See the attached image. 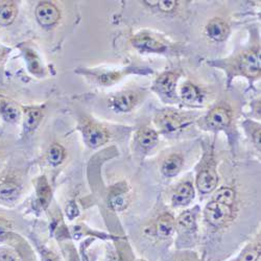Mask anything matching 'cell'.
<instances>
[{
  "instance_id": "cell-1",
  "label": "cell",
  "mask_w": 261,
  "mask_h": 261,
  "mask_svg": "<svg viewBox=\"0 0 261 261\" xmlns=\"http://www.w3.org/2000/svg\"><path fill=\"white\" fill-rule=\"evenodd\" d=\"M21 183L12 172H6L0 177V201L14 203L21 193Z\"/></svg>"
},
{
  "instance_id": "cell-2",
  "label": "cell",
  "mask_w": 261,
  "mask_h": 261,
  "mask_svg": "<svg viewBox=\"0 0 261 261\" xmlns=\"http://www.w3.org/2000/svg\"><path fill=\"white\" fill-rule=\"evenodd\" d=\"M83 135L86 144L92 148L105 144L109 138L106 128L92 121H88L84 124Z\"/></svg>"
},
{
  "instance_id": "cell-3",
  "label": "cell",
  "mask_w": 261,
  "mask_h": 261,
  "mask_svg": "<svg viewBox=\"0 0 261 261\" xmlns=\"http://www.w3.org/2000/svg\"><path fill=\"white\" fill-rule=\"evenodd\" d=\"M230 215H231L230 206L217 203L214 201L209 203L205 209L206 220L212 226L223 225L229 219Z\"/></svg>"
},
{
  "instance_id": "cell-4",
  "label": "cell",
  "mask_w": 261,
  "mask_h": 261,
  "mask_svg": "<svg viewBox=\"0 0 261 261\" xmlns=\"http://www.w3.org/2000/svg\"><path fill=\"white\" fill-rule=\"evenodd\" d=\"M36 17L38 22L44 28H50L55 25L60 19V12L50 3H41L36 9Z\"/></svg>"
},
{
  "instance_id": "cell-5",
  "label": "cell",
  "mask_w": 261,
  "mask_h": 261,
  "mask_svg": "<svg viewBox=\"0 0 261 261\" xmlns=\"http://www.w3.org/2000/svg\"><path fill=\"white\" fill-rule=\"evenodd\" d=\"M239 67L248 76L257 77L260 74V54L258 51L245 54L241 60Z\"/></svg>"
},
{
  "instance_id": "cell-6",
  "label": "cell",
  "mask_w": 261,
  "mask_h": 261,
  "mask_svg": "<svg viewBox=\"0 0 261 261\" xmlns=\"http://www.w3.org/2000/svg\"><path fill=\"white\" fill-rule=\"evenodd\" d=\"M157 123L165 132L172 133L181 128L184 123V118L176 112L166 111L158 116Z\"/></svg>"
},
{
  "instance_id": "cell-7",
  "label": "cell",
  "mask_w": 261,
  "mask_h": 261,
  "mask_svg": "<svg viewBox=\"0 0 261 261\" xmlns=\"http://www.w3.org/2000/svg\"><path fill=\"white\" fill-rule=\"evenodd\" d=\"M134 45L143 51H154V53H161L165 50L164 43L159 41L157 38L142 34L138 35L133 40Z\"/></svg>"
},
{
  "instance_id": "cell-8",
  "label": "cell",
  "mask_w": 261,
  "mask_h": 261,
  "mask_svg": "<svg viewBox=\"0 0 261 261\" xmlns=\"http://www.w3.org/2000/svg\"><path fill=\"white\" fill-rule=\"evenodd\" d=\"M137 101V96L133 92H123L110 99V106L116 112H127Z\"/></svg>"
},
{
  "instance_id": "cell-9",
  "label": "cell",
  "mask_w": 261,
  "mask_h": 261,
  "mask_svg": "<svg viewBox=\"0 0 261 261\" xmlns=\"http://www.w3.org/2000/svg\"><path fill=\"white\" fill-rule=\"evenodd\" d=\"M206 32L212 40L223 41L229 34V28L222 19H212L206 28Z\"/></svg>"
},
{
  "instance_id": "cell-10",
  "label": "cell",
  "mask_w": 261,
  "mask_h": 261,
  "mask_svg": "<svg viewBox=\"0 0 261 261\" xmlns=\"http://www.w3.org/2000/svg\"><path fill=\"white\" fill-rule=\"evenodd\" d=\"M207 120L213 127H225L231 121V114L225 108H215L209 113Z\"/></svg>"
},
{
  "instance_id": "cell-11",
  "label": "cell",
  "mask_w": 261,
  "mask_h": 261,
  "mask_svg": "<svg viewBox=\"0 0 261 261\" xmlns=\"http://www.w3.org/2000/svg\"><path fill=\"white\" fill-rule=\"evenodd\" d=\"M216 184H217V177L211 170L202 171L197 179L198 188L203 193L211 192L216 187Z\"/></svg>"
},
{
  "instance_id": "cell-12",
  "label": "cell",
  "mask_w": 261,
  "mask_h": 261,
  "mask_svg": "<svg viewBox=\"0 0 261 261\" xmlns=\"http://www.w3.org/2000/svg\"><path fill=\"white\" fill-rule=\"evenodd\" d=\"M17 16V7L13 2L0 0V25H9Z\"/></svg>"
},
{
  "instance_id": "cell-13",
  "label": "cell",
  "mask_w": 261,
  "mask_h": 261,
  "mask_svg": "<svg viewBox=\"0 0 261 261\" xmlns=\"http://www.w3.org/2000/svg\"><path fill=\"white\" fill-rule=\"evenodd\" d=\"M193 198V187L189 183L182 184L172 197V204L175 206L187 205Z\"/></svg>"
},
{
  "instance_id": "cell-14",
  "label": "cell",
  "mask_w": 261,
  "mask_h": 261,
  "mask_svg": "<svg viewBox=\"0 0 261 261\" xmlns=\"http://www.w3.org/2000/svg\"><path fill=\"white\" fill-rule=\"evenodd\" d=\"M0 115L7 122L14 123L19 120L20 111L13 102L8 100H0Z\"/></svg>"
},
{
  "instance_id": "cell-15",
  "label": "cell",
  "mask_w": 261,
  "mask_h": 261,
  "mask_svg": "<svg viewBox=\"0 0 261 261\" xmlns=\"http://www.w3.org/2000/svg\"><path fill=\"white\" fill-rule=\"evenodd\" d=\"M182 164H183V160L179 155H171L163 162L162 172L166 177L176 176L181 170Z\"/></svg>"
},
{
  "instance_id": "cell-16",
  "label": "cell",
  "mask_w": 261,
  "mask_h": 261,
  "mask_svg": "<svg viewBox=\"0 0 261 261\" xmlns=\"http://www.w3.org/2000/svg\"><path fill=\"white\" fill-rule=\"evenodd\" d=\"M175 230V220L169 214H163L157 222V234L160 237H169Z\"/></svg>"
},
{
  "instance_id": "cell-17",
  "label": "cell",
  "mask_w": 261,
  "mask_h": 261,
  "mask_svg": "<svg viewBox=\"0 0 261 261\" xmlns=\"http://www.w3.org/2000/svg\"><path fill=\"white\" fill-rule=\"evenodd\" d=\"M43 117V113L38 108H30L27 109L24 112V127L32 132V130L36 129V127L39 125Z\"/></svg>"
},
{
  "instance_id": "cell-18",
  "label": "cell",
  "mask_w": 261,
  "mask_h": 261,
  "mask_svg": "<svg viewBox=\"0 0 261 261\" xmlns=\"http://www.w3.org/2000/svg\"><path fill=\"white\" fill-rule=\"evenodd\" d=\"M176 84H177V75L171 72L162 74L157 81V86L159 90L168 95H170L173 92V90H175Z\"/></svg>"
},
{
  "instance_id": "cell-19",
  "label": "cell",
  "mask_w": 261,
  "mask_h": 261,
  "mask_svg": "<svg viewBox=\"0 0 261 261\" xmlns=\"http://www.w3.org/2000/svg\"><path fill=\"white\" fill-rule=\"evenodd\" d=\"M139 144L144 148L153 147L158 141V135L155 130L150 128H143L137 135Z\"/></svg>"
},
{
  "instance_id": "cell-20",
  "label": "cell",
  "mask_w": 261,
  "mask_h": 261,
  "mask_svg": "<svg viewBox=\"0 0 261 261\" xmlns=\"http://www.w3.org/2000/svg\"><path fill=\"white\" fill-rule=\"evenodd\" d=\"M65 158V150L60 144H53L48 150L47 159L51 165H59Z\"/></svg>"
},
{
  "instance_id": "cell-21",
  "label": "cell",
  "mask_w": 261,
  "mask_h": 261,
  "mask_svg": "<svg viewBox=\"0 0 261 261\" xmlns=\"http://www.w3.org/2000/svg\"><path fill=\"white\" fill-rule=\"evenodd\" d=\"M214 202L231 206L234 202V191L230 188H222L214 195Z\"/></svg>"
},
{
  "instance_id": "cell-22",
  "label": "cell",
  "mask_w": 261,
  "mask_h": 261,
  "mask_svg": "<svg viewBox=\"0 0 261 261\" xmlns=\"http://www.w3.org/2000/svg\"><path fill=\"white\" fill-rule=\"evenodd\" d=\"M181 96L185 102L192 103L194 101H197V99L199 98V91L193 85L186 84L182 87Z\"/></svg>"
},
{
  "instance_id": "cell-23",
  "label": "cell",
  "mask_w": 261,
  "mask_h": 261,
  "mask_svg": "<svg viewBox=\"0 0 261 261\" xmlns=\"http://www.w3.org/2000/svg\"><path fill=\"white\" fill-rule=\"evenodd\" d=\"M110 204L112 208L116 211L123 210L127 205V198L124 192H118L113 194L110 199Z\"/></svg>"
},
{
  "instance_id": "cell-24",
  "label": "cell",
  "mask_w": 261,
  "mask_h": 261,
  "mask_svg": "<svg viewBox=\"0 0 261 261\" xmlns=\"http://www.w3.org/2000/svg\"><path fill=\"white\" fill-rule=\"evenodd\" d=\"M38 193H39V198H40V201L42 204L44 205H47L48 204V201L50 199V189L48 187V184L47 182L45 181V179H41L40 180V183L38 185Z\"/></svg>"
},
{
  "instance_id": "cell-25",
  "label": "cell",
  "mask_w": 261,
  "mask_h": 261,
  "mask_svg": "<svg viewBox=\"0 0 261 261\" xmlns=\"http://www.w3.org/2000/svg\"><path fill=\"white\" fill-rule=\"evenodd\" d=\"M178 224L182 230L190 231L194 228V216L190 212H185L179 217Z\"/></svg>"
},
{
  "instance_id": "cell-26",
  "label": "cell",
  "mask_w": 261,
  "mask_h": 261,
  "mask_svg": "<svg viewBox=\"0 0 261 261\" xmlns=\"http://www.w3.org/2000/svg\"><path fill=\"white\" fill-rule=\"evenodd\" d=\"M119 77H120V73L118 72H107V73L100 74L98 76V81L103 85H110L115 83Z\"/></svg>"
},
{
  "instance_id": "cell-27",
  "label": "cell",
  "mask_w": 261,
  "mask_h": 261,
  "mask_svg": "<svg viewBox=\"0 0 261 261\" xmlns=\"http://www.w3.org/2000/svg\"><path fill=\"white\" fill-rule=\"evenodd\" d=\"M176 2L173 0H162L158 3V7L162 12H171L176 8Z\"/></svg>"
},
{
  "instance_id": "cell-28",
  "label": "cell",
  "mask_w": 261,
  "mask_h": 261,
  "mask_svg": "<svg viewBox=\"0 0 261 261\" xmlns=\"http://www.w3.org/2000/svg\"><path fill=\"white\" fill-rule=\"evenodd\" d=\"M257 258H258V253L256 251H250L244 255L242 261H255Z\"/></svg>"
},
{
  "instance_id": "cell-29",
  "label": "cell",
  "mask_w": 261,
  "mask_h": 261,
  "mask_svg": "<svg viewBox=\"0 0 261 261\" xmlns=\"http://www.w3.org/2000/svg\"><path fill=\"white\" fill-rule=\"evenodd\" d=\"M9 227H10L9 221H7L6 219H0V232L9 229Z\"/></svg>"
},
{
  "instance_id": "cell-30",
  "label": "cell",
  "mask_w": 261,
  "mask_h": 261,
  "mask_svg": "<svg viewBox=\"0 0 261 261\" xmlns=\"http://www.w3.org/2000/svg\"><path fill=\"white\" fill-rule=\"evenodd\" d=\"M5 54H6V51H5L4 47H2V46H0V60H2V59H3V57L5 56Z\"/></svg>"
},
{
  "instance_id": "cell-31",
  "label": "cell",
  "mask_w": 261,
  "mask_h": 261,
  "mask_svg": "<svg viewBox=\"0 0 261 261\" xmlns=\"http://www.w3.org/2000/svg\"><path fill=\"white\" fill-rule=\"evenodd\" d=\"M148 6H151V7H153V6H158V3L159 2H145Z\"/></svg>"
},
{
  "instance_id": "cell-32",
  "label": "cell",
  "mask_w": 261,
  "mask_h": 261,
  "mask_svg": "<svg viewBox=\"0 0 261 261\" xmlns=\"http://www.w3.org/2000/svg\"><path fill=\"white\" fill-rule=\"evenodd\" d=\"M255 261H260V257H259V258H257Z\"/></svg>"
}]
</instances>
